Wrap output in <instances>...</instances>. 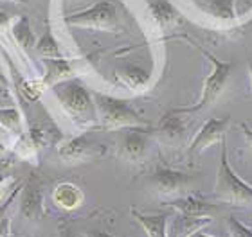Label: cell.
Listing matches in <instances>:
<instances>
[{
    "mask_svg": "<svg viewBox=\"0 0 252 237\" xmlns=\"http://www.w3.org/2000/svg\"><path fill=\"white\" fill-rule=\"evenodd\" d=\"M11 32H13V42L18 45L20 51H29V49H34L36 45V36H34V31H32L31 24L26 16H20V18H15L13 26H11Z\"/></svg>",
    "mask_w": 252,
    "mask_h": 237,
    "instance_id": "cell-19",
    "label": "cell"
},
{
    "mask_svg": "<svg viewBox=\"0 0 252 237\" xmlns=\"http://www.w3.org/2000/svg\"><path fill=\"white\" fill-rule=\"evenodd\" d=\"M221 157L218 163V173H216L215 184V198L218 201L229 203L238 207H252V185L243 182L234 171H232L229 157H227V144L225 138L220 142Z\"/></svg>",
    "mask_w": 252,
    "mask_h": 237,
    "instance_id": "cell-4",
    "label": "cell"
},
{
    "mask_svg": "<svg viewBox=\"0 0 252 237\" xmlns=\"http://www.w3.org/2000/svg\"><path fill=\"white\" fill-rule=\"evenodd\" d=\"M236 0H207V4L204 5V13L213 18V20L220 22V24H232L236 22Z\"/></svg>",
    "mask_w": 252,
    "mask_h": 237,
    "instance_id": "cell-18",
    "label": "cell"
},
{
    "mask_svg": "<svg viewBox=\"0 0 252 237\" xmlns=\"http://www.w3.org/2000/svg\"><path fill=\"white\" fill-rule=\"evenodd\" d=\"M5 153H7V146H5V144L2 142V140H0V158L4 157Z\"/></svg>",
    "mask_w": 252,
    "mask_h": 237,
    "instance_id": "cell-32",
    "label": "cell"
},
{
    "mask_svg": "<svg viewBox=\"0 0 252 237\" xmlns=\"http://www.w3.org/2000/svg\"><path fill=\"white\" fill-rule=\"evenodd\" d=\"M150 16L155 22V26L164 29L179 22V11L175 9V5L168 0H153L150 4Z\"/></svg>",
    "mask_w": 252,
    "mask_h": 237,
    "instance_id": "cell-17",
    "label": "cell"
},
{
    "mask_svg": "<svg viewBox=\"0 0 252 237\" xmlns=\"http://www.w3.org/2000/svg\"><path fill=\"white\" fill-rule=\"evenodd\" d=\"M117 132V158L126 163H142L150 157L153 146V133L150 128H123Z\"/></svg>",
    "mask_w": 252,
    "mask_h": 237,
    "instance_id": "cell-6",
    "label": "cell"
},
{
    "mask_svg": "<svg viewBox=\"0 0 252 237\" xmlns=\"http://www.w3.org/2000/svg\"><path fill=\"white\" fill-rule=\"evenodd\" d=\"M231 124V117H211L202 124L198 133L194 135V138L189 142L188 149H186V157L191 160L207 148H211L213 144H220L225 138L227 128Z\"/></svg>",
    "mask_w": 252,
    "mask_h": 237,
    "instance_id": "cell-9",
    "label": "cell"
},
{
    "mask_svg": "<svg viewBox=\"0 0 252 237\" xmlns=\"http://www.w3.org/2000/svg\"><path fill=\"white\" fill-rule=\"evenodd\" d=\"M0 128L16 135L26 133V119L18 106H0Z\"/></svg>",
    "mask_w": 252,
    "mask_h": 237,
    "instance_id": "cell-21",
    "label": "cell"
},
{
    "mask_svg": "<svg viewBox=\"0 0 252 237\" xmlns=\"http://www.w3.org/2000/svg\"><path fill=\"white\" fill-rule=\"evenodd\" d=\"M242 132H243V137H245V142H247L249 149L252 151V128H249L247 124H242Z\"/></svg>",
    "mask_w": 252,
    "mask_h": 237,
    "instance_id": "cell-30",
    "label": "cell"
},
{
    "mask_svg": "<svg viewBox=\"0 0 252 237\" xmlns=\"http://www.w3.org/2000/svg\"><path fill=\"white\" fill-rule=\"evenodd\" d=\"M0 106H13V94L2 79H0Z\"/></svg>",
    "mask_w": 252,
    "mask_h": 237,
    "instance_id": "cell-26",
    "label": "cell"
},
{
    "mask_svg": "<svg viewBox=\"0 0 252 237\" xmlns=\"http://www.w3.org/2000/svg\"><path fill=\"white\" fill-rule=\"evenodd\" d=\"M43 67H45V72H43V76H42V81L47 88L62 83V81H67V79L74 78L72 63L65 58L43 59Z\"/></svg>",
    "mask_w": 252,
    "mask_h": 237,
    "instance_id": "cell-15",
    "label": "cell"
},
{
    "mask_svg": "<svg viewBox=\"0 0 252 237\" xmlns=\"http://www.w3.org/2000/svg\"><path fill=\"white\" fill-rule=\"evenodd\" d=\"M193 45L204 54L205 58L209 59L213 69H211L209 76L204 79V88H202L200 99L193 106L175 108V111H179L182 115H198V113L205 111L207 108H211L218 101V97L223 94V90L227 88V83H229V78H231V72H232V61H223V59L216 58L215 54L207 53L205 49H202L196 43H193Z\"/></svg>",
    "mask_w": 252,
    "mask_h": 237,
    "instance_id": "cell-3",
    "label": "cell"
},
{
    "mask_svg": "<svg viewBox=\"0 0 252 237\" xmlns=\"http://www.w3.org/2000/svg\"><path fill=\"white\" fill-rule=\"evenodd\" d=\"M148 187L160 196H175L184 194L186 190L194 184V178L191 174L175 171L168 167H157L146 180Z\"/></svg>",
    "mask_w": 252,
    "mask_h": 237,
    "instance_id": "cell-8",
    "label": "cell"
},
{
    "mask_svg": "<svg viewBox=\"0 0 252 237\" xmlns=\"http://www.w3.org/2000/svg\"><path fill=\"white\" fill-rule=\"evenodd\" d=\"M34 53L43 59H56L63 58L62 56V49H60L58 40L54 38L53 31L47 29L42 36L36 40V45H34Z\"/></svg>",
    "mask_w": 252,
    "mask_h": 237,
    "instance_id": "cell-22",
    "label": "cell"
},
{
    "mask_svg": "<svg viewBox=\"0 0 252 237\" xmlns=\"http://www.w3.org/2000/svg\"><path fill=\"white\" fill-rule=\"evenodd\" d=\"M247 67H249V76H251V86H252V58L247 61Z\"/></svg>",
    "mask_w": 252,
    "mask_h": 237,
    "instance_id": "cell-33",
    "label": "cell"
},
{
    "mask_svg": "<svg viewBox=\"0 0 252 237\" xmlns=\"http://www.w3.org/2000/svg\"><path fill=\"white\" fill-rule=\"evenodd\" d=\"M131 216L142 227L148 237H168V221L166 214H142L137 209H131Z\"/></svg>",
    "mask_w": 252,
    "mask_h": 237,
    "instance_id": "cell-16",
    "label": "cell"
},
{
    "mask_svg": "<svg viewBox=\"0 0 252 237\" xmlns=\"http://www.w3.org/2000/svg\"><path fill=\"white\" fill-rule=\"evenodd\" d=\"M94 94L95 111H97V128L114 132L123 128H148L150 122L131 106L130 101L119 99L114 95H106L101 92Z\"/></svg>",
    "mask_w": 252,
    "mask_h": 237,
    "instance_id": "cell-2",
    "label": "cell"
},
{
    "mask_svg": "<svg viewBox=\"0 0 252 237\" xmlns=\"http://www.w3.org/2000/svg\"><path fill=\"white\" fill-rule=\"evenodd\" d=\"M15 2H22V0H15Z\"/></svg>",
    "mask_w": 252,
    "mask_h": 237,
    "instance_id": "cell-36",
    "label": "cell"
},
{
    "mask_svg": "<svg viewBox=\"0 0 252 237\" xmlns=\"http://www.w3.org/2000/svg\"><path fill=\"white\" fill-rule=\"evenodd\" d=\"M60 237H87V234H79L70 227H63L62 232H60Z\"/></svg>",
    "mask_w": 252,
    "mask_h": 237,
    "instance_id": "cell-29",
    "label": "cell"
},
{
    "mask_svg": "<svg viewBox=\"0 0 252 237\" xmlns=\"http://www.w3.org/2000/svg\"><path fill=\"white\" fill-rule=\"evenodd\" d=\"M191 237H213V236H207V234H204L202 230H198V232H194Z\"/></svg>",
    "mask_w": 252,
    "mask_h": 237,
    "instance_id": "cell-34",
    "label": "cell"
},
{
    "mask_svg": "<svg viewBox=\"0 0 252 237\" xmlns=\"http://www.w3.org/2000/svg\"><path fill=\"white\" fill-rule=\"evenodd\" d=\"M0 67H2V56H0Z\"/></svg>",
    "mask_w": 252,
    "mask_h": 237,
    "instance_id": "cell-35",
    "label": "cell"
},
{
    "mask_svg": "<svg viewBox=\"0 0 252 237\" xmlns=\"http://www.w3.org/2000/svg\"><path fill=\"white\" fill-rule=\"evenodd\" d=\"M106 155V146L97 142L90 137V133H81L78 137L68 138L65 142L60 144L58 148V157L62 158V162L65 163H83L94 158L105 157Z\"/></svg>",
    "mask_w": 252,
    "mask_h": 237,
    "instance_id": "cell-7",
    "label": "cell"
},
{
    "mask_svg": "<svg viewBox=\"0 0 252 237\" xmlns=\"http://www.w3.org/2000/svg\"><path fill=\"white\" fill-rule=\"evenodd\" d=\"M85 194L72 182H62L53 190V203L62 211H76L83 205Z\"/></svg>",
    "mask_w": 252,
    "mask_h": 237,
    "instance_id": "cell-13",
    "label": "cell"
},
{
    "mask_svg": "<svg viewBox=\"0 0 252 237\" xmlns=\"http://www.w3.org/2000/svg\"><path fill=\"white\" fill-rule=\"evenodd\" d=\"M213 221V217H191L179 214L168 221V237H191Z\"/></svg>",
    "mask_w": 252,
    "mask_h": 237,
    "instance_id": "cell-14",
    "label": "cell"
},
{
    "mask_svg": "<svg viewBox=\"0 0 252 237\" xmlns=\"http://www.w3.org/2000/svg\"><path fill=\"white\" fill-rule=\"evenodd\" d=\"M13 22H15V16H11L9 13H5V11H0V32H2V34L11 31Z\"/></svg>",
    "mask_w": 252,
    "mask_h": 237,
    "instance_id": "cell-27",
    "label": "cell"
},
{
    "mask_svg": "<svg viewBox=\"0 0 252 237\" xmlns=\"http://www.w3.org/2000/svg\"><path fill=\"white\" fill-rule=\"evenodd\" d=\"M18 216L29 223H40L45 217V192L38 180L27 182L18 190Z\"/></svg>",
    "mask_w": 252,
    "mask_h": 237,
    "instance_id": "cell-10",
    "label": "cell"
},
{
    "mask_svg": "<svg viewBox=\"0 0 252 237\" xmlns=\"http://www.w3.org/2000/svg\"><path fill=\"white\" fill-rule=\"evenodd\" d=\"M65 24L68 27L79 29H95V31H119L121 16L117 5L110 0H99L87 9L65 16Z\"/></svg>",
    "mask_w": 252,
    "mask_h": 237,
    "instance_id": "cell-5",
    "label": "cell"
},
{
    "mask_svg": "<svg viewBox=\"0 0 252 237\" xmlns=\"http://www.w3.org/2000/svg\"><path fill=\"white\" fill-rule=\"evenodd\" d=\"M47 88L45 84H43L42 78H32V79H24L20 84H18V90H20V94L29 101H38L42 97L43 90Z\"/></svg>",
    "mask_w": 252,
    "mask_h": 237,
    "instance_id": "cell-23",
    "label": "cell"
},
{
    "mask_svg": "<svg viewBox=\"0 0 252 237\" xmlns=\"http://www.w3.org/2000/svg\"><path fill=\"white\" fill-rule=\"evenodd\" d=\"M166 205L175 209L179 214H184V216H191V217H215L220 212V207L216 205V203L200 200V198H194V196L177 198V200L168 201Z\"/></svg>",
    "mask_w": 252,
    "mask_h": 237,
    "instance_id": "cell-12",
    "label": "cell"
},
{
    "mask_svg": "<svg viewBox=\"0 0 252 237\" xmlns=\"http://www.w3.org/2000/svg\"><path fill=\"white\" fill-rule=\"evenodd\" d=\"M227 228L231 237H252V230L245 227L242 221H238L236 217H227Z\"/></svg>",
    "mask_w": 252,
    "mask_h": 237,
    "instance_id": "cell-25",
    "label": "cell"
},
{
    "mask_svg": "<svg viewBox=\"0 0 252 237\" xmlns=\"http://www.w3.org/2000/svg\"><path fill=\"white\" fill-rule=\"evenodd\" d=\"M9 180H0V203L4 201V198L7 194H11V189H9Z\"/></svg>",
    "mask_w": 252,
    "mask_h": 237,
    "instance_id": "cell-28",
    "label": "cell"
},
{
    "mask_svg": "<svg viewBox=\"0 0 252 237\" xmlns=\"http://www.w3.org/2000/svg\"><path fill=\"white\" fill-rule=\"evenodd\" d=\"M87 237H114V236H110V234L106 232H99V230H92V232L87 234Z\"/></svg>",
    "mask_w": 252,
    "mask_h": 237,
    "instance_id": "cell-31",
    "label": "cell"
},
{
    "mask_svg": "<svg viewBox=\"0 0 252 237\" xmlns=\"http://www.w3.org/2000/svg\"><path fill=\"white\" fill-rule=\"evenodd\" d=\"M116 76L123 84H126L131 90H146V86L150 84V74L137 65L123 67V69L117 70Z\"/></svg>",
    "mask_w": 252,
    "mask_h": 237,
    "instance_id": "cell-20",
    "label": "cell"
},
{
    "mask_svg": "<svg viewBox=\"0 0 252 237\" xmlns=\"http://www.w3.org/2000/svg\"><path fill=\"white\" fill-rule=\"evenodd\" d=\"M18 190L11 192L9 198L0 205V237H11V217H9V209L11 203L15 201Z\"/></svg>",
    "mask_w": 252,
    "mask_h": 237,
    "instance_id": "cell-24",
    "label": "cell"
},
{
    "mask_svg": "<svg viewBox=\"0 0 252 237\" xmlns=\"http://www.w3.org/2000/svg\"><path fill=\"white\" fill-rule=\"evenodd\" d=\"M153 138L158 140L160 144L168 146V148H179L184 146L186 137H188V122H186V115L179 113V111L169 110L162 119L158 121L157 128L152 130Z\"/></svg>",
    "mask_w": 252,
    "mask_h": 237,
    "instance_id": "cell-11",
    "label": "cell"
},
{
    "mask_svg": "<svg viewBox=\"0 0 252 237\" xmlns=\"http://www.w3.org/2000/svg\"><path fill=\"white\" fill-rule=\"evenodd\" d=\"M53 95L58 99L62 110L67 113L78 126H92L97 122L94 94L79 79H67L51 86Z\"/></svg>",
    "mask_w": 252,
    "mask_h": 237,
    "instance_id": "cell-1",
    "label": "cell"
}]
</instances>
